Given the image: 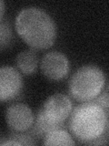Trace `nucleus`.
I'll return each mask as SVG.
<instances>
[{"label":"nucleus","mask_w":109,"mask_h":146,"mask_svg":"<svg viewBox=\"0 0 109 146\" xmlns=\"http://www.w3.org/2000/svg\"><path fill=\"white\" fill-rule=\"evenodd\" d=\"M44 145H75L72 135L66 128H58L45 134L43 138Z\"/></svg>","instance_id":"nucleus-9"},{"label":"nucleus","mask_w":109,"mask_h":146,"mask_svg":"<svg viewBox=\"0 0 109 146\" xmlns=\"http://www.w3.org/2000/svg\"><path fill=\"white\" fill-rule=\"evenodd\" d=\"M38 55L35 49H26L17 54L16 65L18 71L26 76L34 75L38 68Z\"/></svg>","instance_id":"nucleus-8"},{"label":"nucleus","mask_w":109,"mask_h":146,"mask_svg":"<svg viewBox=\"0 0 109 146\" xmlns=\"http://www.w3.org/2000/svg\"><path fill=\"white\" fill-rule=\"evenodd\" d=\"M5 10H6V5L3 0H0V21L3 19Z\"/></svg>","instance_id":"nucleus-14"},{"label":"nucleus","mask_w":109,"mask_h":146,"mask_svg":"<svg viewBox=\"0 0 109 146\" xmlns=\"http://www.w3.org/2000/svg\"><path fill=\"white\" fill-rule=\"evenodd\" d=\"M68 127L79 143L84 144L108 130V114L93 102H82L72 110Z\"/></svg>","instance_id":"nucleus-2"},{"label":"nucleus","mask_w":109,"mask_h":146,"mask_svg":"<svg viewBox=\"0 0 109 146\" xmlns=\"http://www.w3.org/2000/svg\"><path fill=\"white\" fill-rule=\"evenodd\" d=\"M95 103L99 105L104 111L108 114V104H109V95H108V83L106 82L104 88L102 90V92L100 93L97 98H95L93 100H91Z\"/></svg>","instance_id":"nucleus-12"},{"label":"nucleus","mask_w":109,"mask_h":146,"mask_svg":"<svg viewBox=\"0 0 109 146\" xmlns=\"http://www.w3.org/2000/svg\"></svg>","instance_id":"nucleus-15"},{"label":"nucleus","mask_w":109,"mask_h":146,"mask_svg":"<svg viewBox=\"0 0 109 146\" xmlns=\"http://www.w3.org/2000/svg\"><path fill=\"white\" fill-rule=\"evenodd\" d=\"M72 110V100L67 95L54 93L45 100L37 112L49 125L58 129L66 128L65 122L69 118Z\"/></svg>","instance_id":"nucleus-4"},{"label":"nucleus","mask_w":109,"mask_h":146,"mask_svg":"<svg viewBox=\"0 0 109 146\" xmlns=\"http://www.w3.org/2000/svg\"><path fill=\"white\" fill-rule=\"evenodd\" d=\"M106 82V78L101 68L93 64L85 65L72 75L68 84L69 94L79 102H91L102 92Z\"/></svg>","instance_id":"nucleus-3"},{"label":"nucleus","mask_w":109,"mask_h":146,"mask_svg":"<svg viewBox=\"0 0 109 146\" xmlns=\"http://www.w3.org/2000/svg\"><path fill=\"white\" fill-rule=\"evenodd\" d=\"M18 36L33 49H47L56 39V25L43 9L30 7L22 9L16 18Z\"/></svg>","instance_id":"nucleus-1"},{"label":"nucleus","mask_w":109,"mask_h":146,"mask_svg":"<svg viewBox=\"0 0 109 146\" xmlns=\"http://www.w3.org/2000/svg\"><path fill=\"white\" fill-rule=\"evenodd\" d=\"M14 32L11 21L2 19L0 21V51L9 48L14 43Z\"/></svg>","instance_id":"nucleus-10"},{"label":"nucleus","mask_w":109,"mask_h":146,"mask_svg":"<svg viewBox=\"0 0 109 146\" xmlns=\"http://www.w3.org/2000/svg\"><path fill=\"white\" fill-rule=\"evenodd\" d=\"M107 143H108V130L104 131L101 136L98 137V138L95 139L93 141H87V143H85L84 144L85 145H106Z\"/></svg>","instance_id":"nucleus-13"},{"label":"nucleus","mask_w":109,"mask_h":146,"mask_svg":"<svg viewBox=\"0 0 109 146\" xmlns=\"http://www.w3.org/2000/svg\"><path fill=\"white\" fill-rule=\"evenodd\" d=\"M6 121L12 131H25L29 130L35 121L33 111L22 102L12 103L6 110Z\"/></svg>","instance_id":"nucleus-7"},{"label":"nucleus","mask_w":109,"mask_h":146,"mask_svg":"<svg viewBox=\"0 0 109 146\" xmlns=\"http://www.w3.org/2000/svg\"><path fill=\"white\" fill-rule=\"evenodd\" d=\"M40 68L43 75L50 80H64L70 70V63L65 54L59 51H50L41 59Z\"/></svg>","instance_id":"nucleus-6"},{"label":"nucleus","mask_w":109,"mask_h":146,"mask_svg":"<svg viewBox=\"0 0 109 146\" xmlns=\"http://www.w3.org/2000/svg\"><path fill=\"white\" fill-rule=\"evenodd\" d=\"M24 81L21 73L10 66L0 67V102L16 100L22 94Z\"/></svg>","instance_id":"nucleus-5"},{"label":"nucleus","mask_w":109,"mask_h":146,"mask_svg":"<svg viewBox=\"0 0 109 146\" xmlns=\"http://www.w3.org/2000/svg\"><path fill=\"white\" fill-rule=\"evenodd\" d=\"M7 138L15 140L18 141L21 145H35L36 144V140L34 138L32 134L28 131H12V132L8 135Z\"/></svg>","instance_id":"nucleus-11"}]
</instances>
